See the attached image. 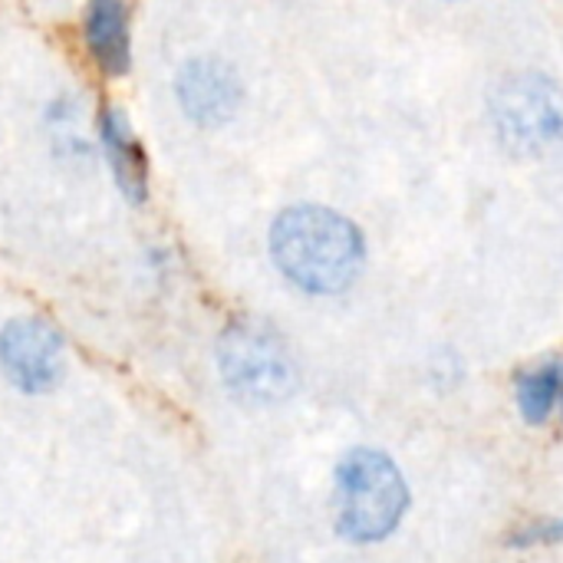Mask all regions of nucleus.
I'll list each match as a JSON object with an SVG mask.
<instances>
[{
    "instance_id": "nucleus-11",
    "label": "nucleus",
    "mask_w": 563,
    "mask_h": 563,
    "mask_svg": "<svg viewBox=\"0 0 563 563\" xmlns=\"http://www.w3.org/2000/svg\"><path fill=\"white\" fill-rule=\"evenodd\" d=\"M561 399H563V363H561Z\"/></svg>"
},
{
    "instance_id": "nucleus-6",
    "label": "nucleus",
    "mask_w": 563,
    "mask_h": 563,
    "mask_svg": "<svg viewBox=\"0 0 563 563\" xmlns=\"http://www.w3.org/2000/svg\"><path fill=\"white\" fill-rule=\"evenodd\" d=\"M498 122L505 135H515V142L544 145L548 139L561 135V102L551 99V89L538 79L518 82V86H508V92L498 99Z\"/></svg>"
},
{
    "instance_id": "nucleus-8",
    "label": "nucleus",
    "mask_w": 563,
    "mask_h": 563,
    "mask_svg": "<svg viewBox=\"0 0 563 563\" xmlns=\"http://www.w3.org/2000/svg\"><path fill=\"white\" fill-rule=\"evenodd\" d=\"M102 145H106V155H109V165L115 172L122 195L129 201H142L145 198V158L129 132L125 115L115 109L102 115Z\"/></svg>"
},
{
    "instance_id": "nucleus-7",
    "label": "nucleus",
    "mask_w": 563,
    "mask_h": 563,
    "mask_svg": "<svg viewBox=\"0 0 563 563\" xmlns=\"http://www.w3.org/2000/svg\"><path fill=\"white\" fill-rule=\"evenodd\" d=\"M86 43L106 73L129 69V20L122 0H92L86 16Z\"/></svg>"
},
{
    "instance_id": "nucleus-3",
    "label": "nucleus",
    "mask_w": 563,
    "mask_h": 563,
    "mask_svg": "<svg viewBox=\"0 0 563 563\" xmlns=\"http://www.w3.org/2000/svg\"><path fill=\"white\" fill-rule=\"evenodd\" d=\"M228 389L244 402H277L294 389V363L284 343L261 323H234L218 346Z\"/></svg>"
},
{
    "instance_id": "nucleus-9",
    "label": "nucleus",
    "mask_w": 563,
    "mask_h": 563,
    "mask_svg": "<svg viewBox=\"0 0 563 563\" xmlns=\"http://www.w3.org/2000/svg\"><path fill=\"white\" fill-rule=\"evenodd\" d=\"M561 399V363H544L518 376V406L528 422H544Z\"/></svg>"
},
{
    "instance_id": "nucleus-4",
    "label": "nucleus",
    "mask_w": 563,
    "mask_h": 563,
    "mask_svg": "<svg viewBox=\"0 0 563 563\" xmlns=\"http://www.w3.org/2000/svg\"><path fill=\"white\" fill-rule=\"evenodd\" d=\"M63 336L36 317H16L0 330V369L20 393H49L63 379Z\"/></svg>"
},
{
    "instance_id": "nucleus-5",
    "label": "nucleus",
    "mask_w": 563,
    "mask_h": 563,
    "mask_svg": "<svg viewBox=\"0 0 563 563\" xmlns=\"http://www.w3.org/2000/svg\"><path fill=\"white\" fill-rule=\"evenodd\" d=\"M178 102L198 125H224L241 106L238 73L214 56L191 59L178 73Z\"/></svg>"
},
{
    "instance_id": "nucleus-2",
    "label": "nucleus",
    "mask_w": 563,
    "mask_h": 563,
    "mask_svg": "<svg viewBox=\"0 0 563 563\" xmlns=\"http://www.w3.org/2000/svg\"><path fill=\"white\" fill-rule=\"evenodd\" d=\"M409 508V488L396 462L376 449H353L336 465V531L353 544L389 538Z\"/></svg>"
},
{
    "instance_id": "nucleus-1",
    "label": "nucleus",
    "mask_w": 563,
    "mask_h": 563,
    "mask_svg": "<svg viewBox=\"0 0 563 563\" xmlns=\"http://www.w3.org/2000/svg\"><path fill=\"white\" fill-rule=\"evenodd\" d=\"M271 257L277 271L303 294H343L366 264L363 231L340 211L297 205L277 214L271 228Z\"/></svg>"
},
{
    "instance_id": "nucleus-10",
    "label": "nucleus",
    "mask_w": 563,
    "mask_h": 563,
    "mask_svg": "<svg viewBox=\"0 0 563 563\" xmlns=\"http://www.w3.org/2000/svg\"><path fill=\"white\" fill-rule=\"evenodd\" d=\"M538 541H563V521L558 525H538L528 534H521L518 544H538Z\"/></svg>"
}]
</instances>
